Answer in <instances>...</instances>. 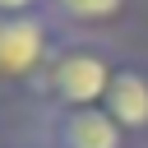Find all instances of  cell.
<instances>
[{
	"mask_svg": "<svg viewBox=\"0 0 148 148\" xmlns=\"http://www.w3.org/2000/svg\"><path fill=\"white\" fill-rule=\"evenodd\" d=\"M134 0H46V14L69 37H106L130 18Z\"/></svg>",
	"mask_w": 148,
	"mask_h": 148,
	"instance_id": "5",
	"label": "cell"
},
{
	"mask_svg": "<svg viewBox=\"0 0 148 148\" xmlns=\"http://www.w3.org/2000/svg\"><path fill=\"white\" fill-rule=\"evenodd\" d=\"M106 116L143 148L148 143V60L139 56H120L116 65V79L106 88Z\"/></svg>",
	"mask_w": 148,
	"mask_h": 148,
	"instance_id": "4",
	"label": "cell"
},
{
	"mask_svg": "<svg viewBox=\"0 0 148 148\" xmlns=\"http://www.w3.org/2000/svg\"><path fill=\"white\" fill-rule=\"evenodd\" d=\"M120 51L106 37H65L60 51L51 56L46 74L32 88V111H83V106H102L106 88L116 79Z\"/></svg>",
	"mask_w": 148,
	"mask_h": 148,
	"instance_id": "1",
	"label": "cell"
},
{
	"mask_svg": "<svg viewBox=\"0 0 148 148\" xmlns=\"http://www.w3.org/2000/svg\"><path fill=\"white\" fill-rule=\"evenodd\" d=\"M0 148H32V143H28V139H23V143H14V139H0Z\"/></svg>",
	"mask_w": 148,
	"mask_h": 148,
	"instance_id": "7",
	"label": "cell"
},
{
	"mask_svg": "<svg viewBox=\"0 0 148 148\" xmlns=\"http://www.w3.org/2000/svg\"><path fill=\"white\" fill-rule=\"evenodd\" d=\"M46 0H0V18H14V14H42Z\"/></svg>",
	"mask_w": 148,
	"mask_h": 148,
	"instance_id": "6",
	"label": "cell"
},
{
	"mask_svg": "<svg viewBox=\"0 0 148 148\" xmlns=\"http://www.w3.org/2000/svg\"><path fill=\"white\" fill-rule=\"evenodd\" d=\"M32 148H139L111 116L106 106H83V111H37Z\"/></svg>",
	"mask_w": 148,
	"mask_h": 148,
	"instance_id": "3",
	"label": "cell"
},
{
	"mask_svg": "<svg viewBox=\"0 0 148 148\" xmlns=\"http://www.w3.org/2000/svg\"><path fill=\"white\" fill-rule=\"evenodd\" d=\"M65 37L69 32L46 9L0 18V97H32L37 79L46 74V65Z\"/></svg>",
	"mask_w": 148,
	"mask_h": 148,
	"instance_id": "2",
	"label": "cell"
}]
</instances>
